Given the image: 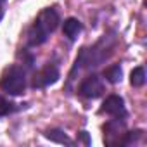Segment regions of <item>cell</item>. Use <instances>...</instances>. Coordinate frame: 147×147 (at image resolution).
<instances>
[{
    "instance_id": "9c48e42d",
    "label": "cell",
    "mask_w": 147,
    "mask_h": 147,
    "mask_svg": "<svg viewBox=\"0 0 147 147\" xmlns=\"http://www.w3.org/2000/svg\"><path fill=\"white\" fill-rule=\"evenodd\" d=\"M130 83H131L133 87H142V85L145 83V71H144L142 66H138V67H135V69L131 71V75H130Z\"/></svg>"
},
{
    "instance_id": "7a4b0ae2",
    "label": "cell",
    "mask_w": 147,
    "mask_h": 147,
    "mask_svg": "<svg viewBox=\"0 0 147 147\" xmlns=\"http://www.w3.org/2000/svg\"><path fill=\"white\" fill-rule=\"evenodd\" d=\"M0 88L9 95H21L26 90V73L21 66H11L0 78Z\"/></svg>"
},
{
    "instance_id": "3957f363",
    "label": "cell",
    "mask_w": 147,
    "mask_h": 147,
    "mask_svg": "<svg viewBox=\"0 0 147 147\" xmlns=\"http://www.w3.org/2000/svg\"><path fill=\"white\" fill-rule=\"evenodd\" d=\"M78 92L85 99H97V97H100L104 94V82L97 75H90L80 83Z\"/></svg>"
},
{
    "instance_id": "277c9868",
    "label": "cell",
    "mask_w": 147,
    "mask_h": 147,
    "mask_svg": "<svg viewBox=\"0 0 147 147\" xmlns=\"http://www.w3.org/2000/svg\"><path fill=\"white\" fill-rule=\"evenodd\" d=\"M57 80H59V69H57V66L47 64L43 69H40L36 75H35L33 87L35 88H45L49 85H54Z\"/></svg>"
},
{
    "instance_id": "7c38bea8",
    "label": "cell",
    "mask_w": 147,
    "mask_h": 147,
    "mask_svg": "<svg viewBox=\"0 0 147 147\" xmlns=\"http://www.w3.org/2000/svg\"><path fill=\"white\" fill-rule=\"evenodd\" d=\"M4 2L5 0H0V19H2V14H4Z\"/></svg>"
},
{
    "instance_id": "5b68a950",
    "label": "cell",
    "mask_w": 147,
    "mask_h": 147,
    "mask_svg": "<svg viewBox=\"0 0 147 147\" xmlns=\"http://www.w3.org/2000/svg\"><path fill=\"white\" fill-rule=\"evenodd\" d=\"M102 111L111 114L114 119H123L126 116V109H125V100L119 95H109L104 104H102Z\"/></svg>"
},
{
    "instance_id": "8992f818",
    "label": "cell",
    "mask_w": 147,
    "mask_h": 147,
    "mask_svg": "<svg viewBox=\"0 0 147 147\" xmlns=\"http://www.w3.org/2000/svg\"><path fill=\"white\" fill-rule=\"evenodd\" d=\"M83 31V24L76 19V18H67L62 24V33L69 38V40H76L78 35Z\"/></svg>"
},
{
    "instance_id": "6da1fadb",
    "label": "cell",
    "mask_w": 147,
    "mask_h": 147,
    "mask_svg": "<svg viewBox=\"0 0 147 147\" xmlns=\"http://www.w3.org/2000/svg\"><path fill=\"white\" fill-rule=\"evenodd\" d=\"M57 24H59V12L54 7L43 9L28 31V43L33 47L45 43L49 40V36L55 31Z\"/></svg>"
},
{
    "instance_id": "ba28073f",
    "label": "cell",
    "mask_w": 147,
    "mask_h": 147,
    "mask_svg": "<svg viewBox=\"0 0 147 147\" xmlns=\"http://www.w3.org/2000/svg\"><path fill=\"white\" fill-rule=\"evenodd\" d=\"M104 76L109 83H119L121 82V76H123V71L119 67V64H113L109 66L106 71H104Z\"/></svg>"
},
{
    "instance_id": "52a82bcc",
    "label": "cell",
    "mask_w": 147,
    "mask_h": 147,
    "mask_svg": "<svg viewBox=\"0 0 147 147\" xmlns=\"http://www.w3.org/2000/svg\"><path fill=\"white\" fill-rule=\"evenodd\" d=\"M45 137H47L49 140L55 142V144H66V145H71V144H73V142H71V138H69L62 130H59V128L47 130V131H45Z\"/></svg>"
},
{
    "instance_id": "30bf717a",
    "label": "cell",
    "mask_w": 147,
    "mask_h": 147,
    "mask_svg": "<svg viewBox=\"0 0 147 147\" xmlns=\"http://www.w3.org/2000/svg\"><path fill=\"white\" fill-rule=\"evenodd\" d=\"M12 111H14V104L9 102V100L4 99V97H0V116H5V114H9V113H12Z\"/></svg>"
},
{
    "instance_id": "8fae6325",
    "label": "cell",
    "mask_w": 147,
    "mask_h": 147,
    "mask_svg": "<svg viewBox=\"0 0 147 147\" xmlns=\"http://www.w3.org/2000/svg\"><path fill=\"white\" fill-rule=\"evenodd\" d=\"M80 138H82V142H83L85 145H90V138H88V133H87V131H82V133H80Z\"/></svg>"
}]
</instances>
